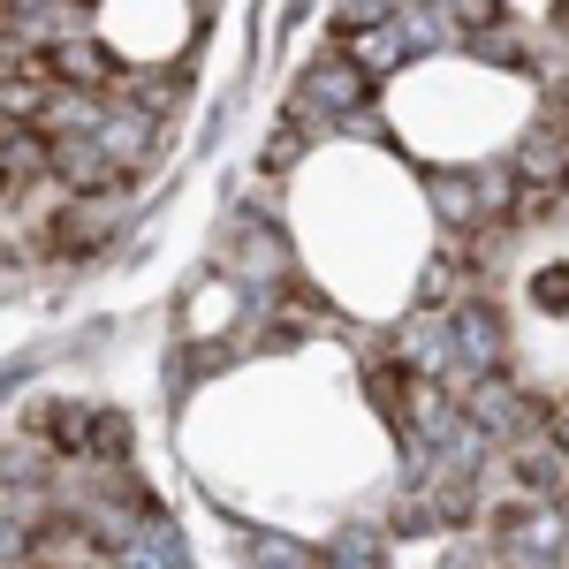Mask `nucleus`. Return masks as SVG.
<instances>
[{"label":"nucleus","mask_w":569,"mask_h":569,"mask_svg":"<svg viewBox=\"0 0 569 569\" xmlns=\"http://www.w3.org/2000/svg\"><path fill=\"white\" fill-rule=\"evenodd\" d=\"M305 99H311V107L350 114L357 99H365V77H357V69H342V61H327V69H311V77H305Z\"/></svg>","instance_id":"nucleus-1"},{"label":"nucleus","mask_w":569,"mask_h":569,"mask_svg":"<svg viewBox=\"0 0 569 569\" xmlns=\"http://www.w3.org/2000/svg\"><path fill=\"white\" fill-rule=\"evenodd\" d=\"M53 77H61V84H107L114 61H107V46L69 39V46H53Z\"/></svg>","instance_id":"nucleus-2"},{"label":"nucleus","mask_w":569,"mask_h":569,"mask_svg":"<svg viewBox=\"0 0 569 569\" xmlns=\"http://www.w3.org/2000/svg\"><path fill=\"white\" fill-rule=\"evenodd\" d=\"M46 99H53V91H46V77H31V69H8V77H0V107H8V114H31V122H39Z\"/></svg>","instance_id":"nucleus-3"},{"label":"nucleus","mask_w":569,"mask_h":569,"mask_svg":"<svg viewBox=\"0 0 569 569\" xmlns=\"http://www.w3.org/2000/svg\"><path fill=\"white\" fill-rule=\"evenodd\" d=\"M297 152H305V122H289V130L273 137V152H266V160H273V168H289Z\"/></svg>","instance_id":"nucleus-4"},{"label":"nucleus","mask_w":569,"mask_h":569,"mask_svg":"<svg viewBox=\"0 0 569 569\" xmlns=\"http://www.w3.org/2000/svg\"><path fill=\"white\" fill-rule=\"evenodd\" d=\"M456 23H463V31H486V23H493V0H456Z\"/></svg>","instance_id":"nucleus-5"},{"label":"nucleus","mask_w":569,"mask_h":569,"mask_svg":"<svg viewBox=\"0 0 569 569\" xmlns=\"http://www.w3.org/2000/svg\"><path fill=\"white\" fill-rule=\"evenodd\" d=\"M555 440H562V448H569V410H555Z\"/></svg>","instance_id":"nucleus-6"},{"label":"nucleus","mask_w":569,"mask_h":569,"mask_svg":"<svg viewBox=\"0 0 569 569\" xmlns=\"http://www.w3.org/2000/svg\"><path fill=\"white\" fill-rule=\"evenodd\" d=\"M8 137H16V122H8V107H0V152H8Z\"/></svg>","instance_id":"nucleus-7"}]
</instances>
